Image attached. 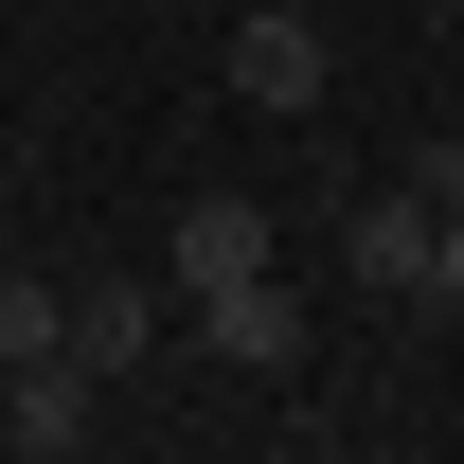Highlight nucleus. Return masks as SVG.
Segmentation results:
<instances>
[{"label": "nucleus", "mask_w": 464, "mask_h": 464, "mask_svg": "<svg viewBox=\"0 0 464 464\" xmlns=\"http://www.w3.org/2000/svg\"><path fill=\"white\" fill-rule=\"evenodd\" d=\"M72 357H90V375L161 357V304H143V286H90V304H72Z\"/></svg>", "instance_id": "423d86ee"}, {"label": "nucleus", "mask_w": 464, "mask_h": 464, "mask_svg": "<svg viewBox=\"0 0 464 464\" xmlns=\"http://www.w3.org/2000/svg\"><path fill=\"white\" fill-rule=\"evenodd\" d=\"M429 250H447L429 197H357V286H429Z\"/></svg>", "instance_id": "39448f33"}, {"label": "nucleus", "mask_w": 464, "mask_h": 464, "mask_svg": "<svg viewBox=\"0 0 464 464\" xmlns=\"http://www.w3.org/2000/svg\"><path fill=\"white\" fill-rule=\"evenodd\" d=\"M197 357H232V375H286V357H304V304H286V286H215V304H197Z\"/></svg>", "instance_id": "20e7f679"}, {"label": "nucleus", "mask_w": 464, "mask_h": 464, "mask_svg": "<svg viewBox=\"0 0 464 464\" xmlns=\"http://www.w3.org/2000/svg\"><path fill=\"white\" fill-rule=\"evenodd\" d=\"M429 304H464V215H447V250H429Z\"/></svg>", "instance_id": "1a4fd4ad"}, {"label": "nucleus", "mask_w": 464, "mask_h": 464, "mask_svg": "<svg viewBox=\"0 0 464 464\" xmlns=\"http://www.w3.org/2000/svg\"><path fill=\"white\" fill-rule=\"evenodd\" d=\"M322 18H304V0H250V18H232V90H250V108H322Z\"/></svg>", "instance_id": "f257e3e1"}, {"label": "nucleus", "mask_w": 464, "mask_h": 464, "mask_svg": "<svg viewBox=\"0 0 464 464\" xmlns=\"http://www.w3.org/2000/svg\"><path fill=\"white\" fill-rule=\"evenodd\" d=\"M18 357H72V304L36 286V268H0V375H18Z\"/></svg>", "instance_id": "0eeeda50"}, {"label": "nucleus", "mask_w": 464, "mask_h": 464, "mask_svg": "<svg viewBox=\"0 0 464 464\" xmlns=\"http://www.w3.org/2000/svg\"><path fill=\"white\" fill-rule=\"evenodd\" d=\"M411 197H429V215H464V125H429V143H411Z\"/></svg>", "instance_id": "6e6552de"}, {"label": "nucleus", "mask_w": 464, "mask_h": 464, "mask_svg": "<svg viewBox=\"0 0 464 464\" xmlns=\"http://www.w3.org/2000/svg\"><path fill=\"white\" fill-rule=\"evenodd\" d=\"M0 447H18V464H72V447H90V357H18V375H0Z\"/></svg>", "instance_id": "7ed1b4c3"}, {"label": "nucleus", "mask_w": 464, "mask_h": 464, "mask_svg": "<svg viewBox=\"0 0 464 464\" xmlns=\"http://www.w3.org/2000/svg\"><path fill=\"white\" fill-rule=\"evenodd\" d=\"M268 286V197H179V304Z\"/></svg>", "instance_id": "f03ea898"}]
</instances>
